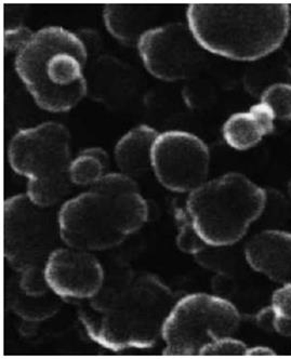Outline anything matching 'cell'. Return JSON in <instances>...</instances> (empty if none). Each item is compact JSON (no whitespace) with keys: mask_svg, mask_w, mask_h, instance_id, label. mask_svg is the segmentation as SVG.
Returning <instances> with one entry per match:
<instances>
[{"mask_svg":"<svg viewBox=\"0 0 291 359\" xmlns=\"http://www.w3.org/2000/svg\"><path fill=\"white\" fill-rule=\"evenodd\" d=\"M178 299L155 275L119 267L105 272L93 298L77 301L79 320L87 336L107 350L151 348Z\"/></svg>","mask_w":291,"mask_h":359,"instance_id":"6da1fadb","label":"cell"},{"mask_svg":"<svg viewBox=\"0 0 291 359\" xmlns=\"http://www.w3.org/2000/svg\"><path fill=\"white\" fill-rule=\"evenodd\" d=\"M62 243L81 250L119 246L149 219V205L133 177L109 172L57 211Z\"/></svg>","mask_w":291,"mask_h":359,"instance_id":"7a4b0ae2","label":"cell"},{"mask_svg":"<svg viewBox=\"0 0 291 359\" xmlns=\"http://www.w3.org/2000/svg\"><path fill=\"white\" fill-rule=\"evenodd\" d=\"M187 27L205 51L254 62L280 49L290 29L285 4H194Z\"/></svg>","mask_w":291,"mask_h":359,"instance_id":"3957f363","label":"cell"},{"mask_svg":"<svg viewBox=\"0 0 291 359\" xmlns=\"http://www.w3.org/2000/svg\"><path fill=\"white\" fill-rule=\"evenodd\" d=\"M88 53L77 34L61 27L35 32L15 55V67L36 104L65 113L87 95Z\"/></svg>","mask_w":291,"mask_h":359,"instance_id":"277c9868","label":"cell"},{"mask_svg":"<svg viewBox=\"0 0 291 359\" xmlns=\"http://www.w3.org/2000/svg\"><path fill=\"white\" fill-rule=\"evenodd\" d=\"M266 191L246 175L230 172L189 193L187 210L199 238L208 247L238 243L266 206Z\"/></svg>","mask_w":291,"mask_h":359,"instance_id":"5b68a950","label":"cell"},{"mask_svg":"<svg viewBox=\"0 0 291 359\" xmlns=\"http://www.w3.org/2000/svg\"><path fill=\"white\" fill-rule=\"evenodd\" d=\"M8 161L12 170L27 177V195L38 206L53 208L69 194L71 135L62 123L49 121L15 133Z\"/></svg>","mask_w":291,"mask_h":359,"instance_id":"8992f818","label":"cell"},{"mask_svg":"<svg viewBox=\"0 0 291 359\" xmlns=\"http://www.w3.org/2000/svg\"><path fill=\"white\" fill-rule=\"evenodd\" d=\"M34 203L27 194L9 197L4 203V252L18 273L25 292L43 294L45 266L50 255L59 248L57 212Z\"/></svg>","mask_w":291,"mask_h":359,"instance_id":"52a82bcc","label":"cell"},{"mask_svg":"<svg viewBox=\"0 0 291 359\" xmlns=\"http://www.w3.org/2000/svg\"><path fill=\"white\" fill-rule=\"evenodd\" d=\"M241 314L231 301L208 293L179 298L163 323L161 339L167 356H194L209 343L233 336Z\"/></svg>","mask_w":291,"mask_h":359,"instance_id":"ba28073f","label":"cell"},{"mask_svg":"<svg viewBox=\"0 0 291 359\" xmlns=\"http://www.w3.org/2000/svg\"><path fill=\"white\" fill-rule=\"evenodd\" d=\"M210 151L203 140L185 131L159 133L151 147V170L175 193H191L207 182Z\"/></svg>","mask_w":291,"mask_h":359,"instance_id":"9c48e42d","label":"cell"},{"mask_svg":"<svg viewBox=\"0 0 291 359\" xmlns=\"http://www.w3.org/2000/svg\"><path fill=\"white\" fill-rule=\"evenodd\" d=\"M149 74L165 81L189 79L204 62L205 50L183 23H169L145 32L137 45Z\"/></svg>","mask_w":291,"mask_h":359,"instance_id":"30bf717a","label":"cell"},{"mask_svg":"<svg viewBox=\"0 0 291 359\" xmlns=\"http://www.w3.org/2000/svg\"><path fill=\"white\" fill-rule=\"evenodd\" d=\"M104 277L102 264L90 251L59 247L46 263V284L65 301L93 298L102 287Z\"/></svg>","mask_w":291,"mask_h":359,"instance_id":"8fae6325","label":"cell"},{"mask_svg":"<svg viewBox=\"0 0 291 359\" xmlns=\"http://www.w3.org/2000/svg\"><path fill=\"white\" fill-rule=\"evenodd\" d=\"M87 95L109 107L128 104L139 93L140 77L129 64L109 55L88 60Z\"/></svg>","mask_w":291,"mask_h":359,"instance_id":"7c38bea8","label":"cell"},{"mask_svg":"<svg viewBox=\"0 0 291 359\" xmlns=\"http://www.w3.org/2000/svg\"><path fill=\"white\" fill-rule=\"evenodd\" d=\"M251 269L277 284H291V233L268 229L255 235L244 249Z\"/></svg>","mask_w":291,"mask_h":359,"instance_id":"4fadbf2b","label":"cell"},{"mask_svg":"<svg viewBox=\"0 0 291 359\" xmlns=\"http://www.w3.org/2000/svg\"><path fill=\"white\" fill-rule=\"evenodd\" d=\"M275 119L272 109L260 102L248 111L234 114L227 119L222 128L223 137L232 149L246 151L274 131Z\"/></svg>","mask_w":291,"mask_h":359,"instance_id":"5bb4252c","label":"cell"},{"mask_svg":"<svg viewBox=\"0 0 291 359\" xmlns=\"http://www.w3.org/2000/svg\"><path fill=\"white\" fill-rule=\"evenodd\" d=\"M158 135L154 128L141 125L119 139L114 154L121 173L135 180L151 168V147Z\"/></svg>","mask_w":291,"mask_h":359,"instance_id":"9a60e30c","label":"cell"},{"mask_svg":"<svg viewBox=\"0 0 291 359\" xmlns=\"http://www.w3.org/2000/svg\"><path fill=\"white\" fill-rule=\"evenodd\" d=\"M103 21L113 37L133 47L145 32L153 29V6L107 5L103 9Z\"/></svg>","mask_w":291,"mask_h":359,"instance_id":"2e32d148","label":"cell"},{"mask_svg":"<svg viewBox=\"0 0 291 359\" xmlns=\"http://www.w3.org/2000/svg\"><path fill=\"white\" fill-rule=\"evenodd\" d=\"M6 305L13 314L25 322L39 323L57 314L62 299L50 290L43 294L25 292L19 284V278L10 279L6 285Z\"/></svg>","mask_w":291,"mask_h":359,"instance_id":"e0dca14e","label":"cell"},{"mask_svg":"<svg viewBox=\"0 0 291 359\" xmlns=\"http://www.w3.org/2000/svg\"><path fill=\"white\" fill-rule=\"evenodd\" d=\"M277 83H291V59L280 49L252 62L244 75L245 89L252 97Z\"/></svg>","mask_w":291,"mask_h":359,"instance_id":"ac0fdd59","label":"cell"},{"mask_svg":"<svg viewBox=\"0 0 291 359\" xmlns=\"http://www.w3.org/2000/svg\"><path fill=\"white\" fill-rule=\"evenodd\" d=\"M109 158L101 147L83 149L72 161L69 177L72 184L91 187L107 175Z\"/></svg>","mask_w":291,"mask_h":359,"instance_id":"d6986e66","label":"cell"},{"mask_svg":"<svg viewBox=\"0 0 291 359\" xmlns=\"http://www.w3.org/2000/svg\"><path fill=\"white\" fill-rule=\"evenodd\" d=\"M273 330L291 337V284L283 285L272 296Z\"/></svg>","mask_w":291,"mask_h":359,"instance_id":"ffe728a7","label":"cell"},{"mask_svg":"<svg viewBox=\"0 0 291 359\" xmlns=\"http://www.w3.org/2000/svg\"><path fill=\"white\" fill-rule=\"evenodd\" d=\"M175 217L179 229L177 245L181 251L196 255L209 248L206 243L199 238L185 209L175 207Z\"/></svg>","mask_w":291,"mask_h":359,"instance_id":"44dd1931","label":"cell"},{"mask_svg":"<svg viewBox=\"0 0 291 359\" xmlns=\"http://www.w3.org/2000/svg\"><path fill=\"white\" fill-rule=\"evenodd\" d=\"M261 103L268 105L275 118L291 121V83H277L265 90Z\"/></svg>","mask_w":291,"mask_h":359,"instance_id":"7402d4cb","label":"cell"},{"mask_svg":"<svg viewBox=\"0 0 291 359\" xmlns=\"http://www.w3.org/2000/svg\"><path fill=\"white\" fill-rule=\"evenodd\" d=\"M247 345L232 336L223 337L201 348V356H242L246 355Z\"/></svg>","mask_w":291,"mask_h":359,"instance_id":"603a6c76","label":"cell"},{"mask_svg":"<svg viewBox=\"0 0 291 359\" xmlns=\"http://www.w3.org/2000/svg\"><path fill=\"white\" fill-rule=\"evenodd\" d=\"M35 32L31 31L29 27H24L21 22L13 27H7L4 33V45L7 51L18 53L27 41L31 39Z\"/></svg>","mask_w":291,"mask_h":359,"instance_id":"cb8c5ba5","label":"cell"},{"mask_svg":"<svg viewBox=\"0 0 291 359\" xmlns=\"http://www.w3.org/2000/svg\"><path fill=\"white\" fill-rule=\"evenodd\" d=\"M76 34L81 38V43H83L86 50H87L88 60H93L101 55L102 38L97 31L91 29H83Z\"/></svg>","mask_w":291,"mask_h":359,"instance_id":"d4e9b609","label":"cell"},{"mask_svg":"<svg viewBox=\"0 0 291 359\" xmlns=\"http://www.w3.org/2000/svg\"><path fill=\"white\" fill-rule=\"evenodd\" d=\"M247 356H275V352L271 348L265 346H255V348H248L246 352Z\"/></svg>","mask_w":291,"mask_h":359,"instance_id":"484cf974","label":"cell"}]
</instances>
